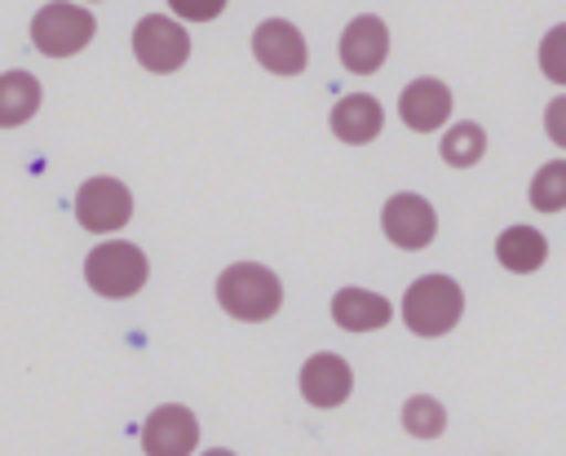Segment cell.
Returning a JSON list of instances; mask_svg holds the SVG:
<instances>
[{"mask_svg": "<svg viewBox=\"0 0 566 456\" xmlns=\"http://www.w3.org/2000/svg\"><path fill=\"white\" fill-rule=\"evenodd\" d=\"M380 230H385V239H389L394 248L420 252V248H429L433 235H438V213H433V204H429L424 195L398 190V195H389L385 208H380Z\"/></svg>", "mask_w": 566, "mask_h": 456, "instance_id": "cell-6", "label": "cell"}, {"mask_svg": "<svg viewBox=\"0 0 566 456\" xmlns=\"http://www.w3.org/2000/svg\"><path fill=\"white\" fill-rule=\"evenodd\" d=\"M389 58V27L376 13H358L345 31H340V66L354 75H371L380 71Z\"/></svg>", "mask_w": 566, "mask_h": 456, "instance_id": "cell-10", "label": "cell"}, {"mask_svg": "<svg viewBox=\"0 0 566 456\" xmlns=\"http://www.w3.org/2000/svg\"><path fill=\"white\" fill-rule=\"evenodd\" d=\"M327 124H332V133H336L340 142L367 146V142H376L380 128H385V106H380L371 93H345V97L332 106Z\"/></svg>", "mask_w": 566, "mask_h": 456, "instance_id": "cell-13", "label": "cell"}, {"mask_svg": "<svg viewBox=\"0 0 566 456\" xmlns=\"http://www.w3.org/2000/svg\"><path fill=\"white\" fill-rule=\"evenodd\" d=\"M252 53L265 71L274 75H301L305 62H310V49H305V35L287 22V18H265L256 22L252 31Z\"/></svg>", "mask_w": 566, "mask_h": 456, "instance_id": "cell-8", "label": "cell"}, {"mask_svg": "<svg viewBox=\"0 0 566 456\" xmlns=\"http://www.w3.org/2000/svg\"><path fill=\"white\" fill-rule=\"evenodd\" d=\"M349 390H354V367L340 354L318 350V354L305 359V367H301V394H305L310 407H340L349 398Z\"/></svg>", "mask_w": 566, "mask_h": 456, "instance_id": "cell-12", "label": "cell"}, {"mask_svg": "<svg viewBox=\"0 0 566 456\" xmlns=\"http://www.w3.org/2000/svg\"><path fill=\"white\" fill-rule=\"evenodd\" d=\"M495 261L509 270V274H535L544 261H548V239L539 226H504L500 239H495Z\"/></svg>", "mask_w": 566, "mask_h": 456, "instance_id": "cell-15", "label": "cell"}, {"mask_svg": "<svg viewBox=\"0 0 566 456\" xmlns=\"http://www.w3.org/2000/svg\"><path fill=\"white\" fill-rule=\"evenodd\" d=\"M332 319L345 332H376L394 319V305H389V297H380L371 288H340L332 297Z\"/></svg>", "mask_w": 566, "mask_h": 456, "instance_id": "cell-14", "label": "cell"}, {"mask_svg": "<svg viewBox=\"0 0 566 456\" xmlns=\"http://www.w3.org/2000/svg\"><path fill=\"white\" fill-rule=\"evenodd\" d=\"M133 217V190L119 177H88L75 190V221L93 235H111L119 226H128Z\"/></svg>", "mask_w": 566, "mask_h": 456, "instance_id": "cell-7", "label": "cell"}, {"mask_svg": "<svg viewBox=\"0 0 566 456\" xmlns=\"http://www.w3.org/2000/svg\"><path fill=\"white\" fill-rule=\"evenodd\" d=\"M398 115L411 133H438L451 120V89L438 75H420L398 93Z\"/></svg>", "mask_w": 566, "mask_h": 456, "instance_id": "cell-11", "label": "cell"}, {"mask_svg": "<svg viewBox=\"0 0 566 456\" xmlns=\"http://www.w3.org/2000/svg\"><path fill=\"white\" fill-rule=\"evenodd\" d=\"M133 58L155 71V75H168L177 66H186L190 58V35L181 27V18H168V13H146L137 27H133Z\"/></svg>", "mask_w": 566, "mask_h": 456, "instance_id": "cell-5", "label": "cell"}, {"mask_svg": "<svg viewBox=\"0 0 566 456\" xmlns=\"http://www.w3.org/2000/svg\"><path fill=\"white\" fill-rule=\"evenodd\" d=\"M217 301L230 319H243V323H261V319H274L279 305H283V283L270 266L261 261H234L217 274Z\"/></svg>", "mask_w": 566, "mask_h": 456, "instance_id": "cell-1", "label": "cell"}, {"mask_svg": "<svg viewBox=\"0 0 566 456\" xmlns=\"http://www.w3.org/2000/svg\"><path fill=\"white\" fill-rule=\"evenodd\" d=\"M142 447L146 456H190L199 447V421L181 403H164L146 416L142 425Z\"/></svg>", "mask_w": 566, "mask_h": 456, "instance_id": "cell-9", "label": "cell"}, {"mask_svg": "<svg viewBox=\"0 0 566 456\" xmlns=\"http://www.w3.org/2000/svg\"><path fill=\"white\" fill-rule=\"evenodd\" d=\"M168 9H172L181 22H212V18L226 9V0H168Z\"/></svg>", "mask_w": 566, "mask_h": 456, "instance_id": "cell-21", "label": "cell"}, {"mask_svg": "<svg viewBox=\"0 0 566 456\" xmlns=\"http://www.w3.org/2000/svg\"><path fill=\"white\" fill-rule=\"evenodd\" d=\"M526 199H531L535 213H562L566 208V155L535 168V177L526 186Z\"/></svg>", "mask_w": 566, "mask_h": 456, "instance_id": "cell-18", "label": "cell"}, {"mask_svg": "<svg viewBox=\"0 0 566 456\" xmlns=\"http://www.w3.org/2000/svg\"><path fill=\"white\" fill-rule=\"evenodd\" d=\"M150 274V261L137 243L128 239H102L88 257H84V279L97 297H111V301H124L133 292H142Z\"/></svg>", "mask_w": 566, "mask_h": 456, "instance_id": "cell-3", "label": "cell"}, {"mask_svg": "<svg viewBox=\"0 0 566 456\" xmlns=\"http://www.w3.org/2000/svg\"><path fill=\"white\" fill-rule=\"evenodd\" d=\"M40 80L31 71H0V128H18L40 111Z\"/></svg>", "mask_w": 566, "mask_h": 456, "instance_id": "cell-16", "label": "cell"}, {"mask_svg": "<svg viewBox=\"0 0 566 456\" xmlns=\"http://www.w3.org/2000/svg\"><path fill=\"white\" fill-rule=\"evenodd\" d=\"M398 314L416 336H447L464 314V288L451 274H438V270L420 274L416 283H407Z\"/></svg>", "mask_w": 566, "mask_h": 456, "instance_id": "cell-2", "label": "cell"}, {"mask_svg": "<svg viewBox=\"0 0 566 456\" xmlns=\"http://www.w3.org/2000/svg\"><path fill=\"white\" fill-rule=\"evenodd\" d=\"M535 58H539V75L562 84V93H566V22H557V27H548L539 35V53Z\"/></svg>", "mask_w": 566, "mask_h": 456, "instance_id": "cell-20", "label": "cell"}, {"mask_svg": "<svg viewBox=\"0 0 566 456\" xmlns=\"http://www.w3.org/2000/svg\"><path fill=\"white\" fill-rule=\"evenodd\" d=\"M402 429L411 438H438L447 429V407L433 394H411L402 403Z\"/></svg>", "mask_w": 566, "mask_h": 456, "instance_id": "cell-19", "label": "cell"}, {"mask_svg": "<svg viewBox=\"0 0 566 456\" xmlns=\"http://www.w3.org/2000/svg\"><path fill=\"white\" fill-rule=\"evenodd\" d=\"M203 456H234V452H230V447H208Z\"/></svg>", "mask_w": 566, "mask_h": 456, "instance_id": "cell-23", "label": "cell"}, {"mask_svg": "<svg viewBox=\"0 0 566 456\" xmlns=\"http://www.w3.org/2000/svg\"><path fill=\"white\" fill-rule=\"evenodd\" d=\"M438 155L442 164L451 168H473L482 155H486V128L478 120H455L442 128V142H438Z\"/></svg>", "mask_w": 566, "mask_h": 456, "instance_id": "cell-17", "label": "cell"}, {"mask_svg": "<svg viewBox=\"0 0 566 456\" xmlns=\"http://www.w3.org/2000/svg\"><path fill=\"white\" fill-rule=\"evenodd\" d=\"M544 133H548L553 146L566 151V93H557V97L544 106Z\"/></svg>", "mask_w": 566, "mask_h": 456, "instance_id": "cell-22", "label": "cell"}, {"mask_svg": "<svg viewBox=\"0 0 566 456\" xmlns=\"http://www.w3.org/2000/svg\"><path fill=\"white\" fill-rule=\"evenodd\" d=\"M97 35V22L84 4H71V0H53L44 9H35L31 18V44L44 53V58H71L80 53L88 40Z\"/></svg>", "mask_w": 566, "mask_h": 456, "instance_id": "cell-4", "label": "cell"}]
</instances>
